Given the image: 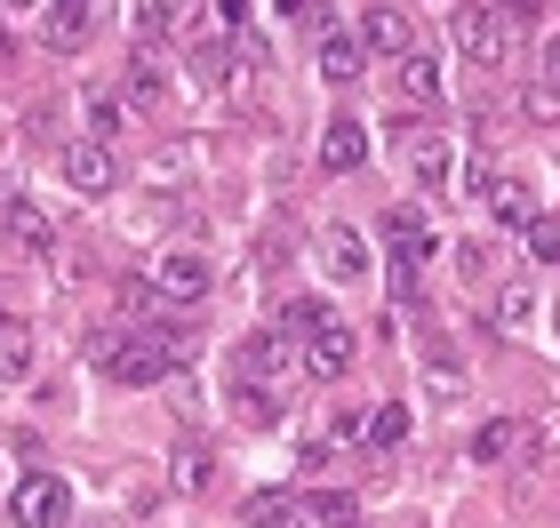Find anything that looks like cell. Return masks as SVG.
I'll return each instance as SVG.
<instances>
[{
  "instance_id": "d6a6232c",
  "label": "cell",
  "mask_w": 560,
  "mask_h": 528,
  "mask_svg": "<svg viewBox=\"0 0 560 528\" xmlns=\"http://www.w3.org/2000/svg\"><path fill=\"white\" fill-rule=\"evenodd\" d=\"M0 72H9V33H0Z\"/></svg>"
},
{
  "instance_id": "cb8c5ba5",
  "label": "cell",
  "mask_w": 560,
  "mask_h": 528,
  "mask_svg": "<svg viewBox=\"0 0 560 528\" xmlns=\"http://www.w3.org/2000/svg\"><path fill=\"white\" fill-rule=\"evenodd\" d=\"M280 329L313 337V329H328V305H320V296H289V305H280Z\"/></svg>"
},
{
  "instance_id": "9a60e30c",
  "label": "cell",
  "mask_w": 560,
  "mask_h": 528,
  "mask_svg": "<svg viewBox=\"0 0 560 528\" xmlns=\"http://www.w3.org/2000/svg\"><path fill=\"white\" fill-rule=\"evenodd\" d=\"M409 168H417L424 192H448V185H456V153H448L441 137H417V144H409Z\"/></svg>"
},
{
  "instance_id": "484cf974",
  "label": "cell",
  "mask_w": 560,
  "mask_h": 528,
  "mask_svg": "<svg viewBox=\"0 0 560 528\" xmlns=\"http://www.w3.org/2000/svg\"><path fill=\"white\" fill-rule=\"evenodd\" d=\"M233 409L248 416V424H280V400H272V385L257 392V385H233Z\"/></svg>"
},
{
  "instance_id": "9c48e42d",
  "label": "cell",
  "mask_w": 560,
  "mask_h": 528,
  "mask_svg": "<svg viewBox=\"0 0 560 528\" xmlns=\"http://www.w3.org/2000/svg\"><path fill=\"white\" fill-rule=\"evenodd\" d=\"M320 265H328V281H369V240L352 233V224H328L320 233Z\"/></svg>"
},
{
  "instance_id": "1f68e13d",
  "label": "cell",
  "mask_w": 560,
  "mask_h": 528,
  "mask_svg": "<svg viewBox=\"0 0 560 528\" xmlns=\"http://www.w3.org/2000/svg\"><path fill=\"white\" fill-rule=\"evenodd\" d=\"M545 89H552V96H560V40H552V48H545Z\"/></svg>"
},
{
  "instance_id": "30bf717a",
  "label": "cell",
  "mask_w": 560,
  "mask_h": 528,
  "mask_svg": "<svg viewBox=\"0 0 560 528\" xmlns=\"http://www.w3.org/2000/svg\"><path fill=\"white\" fill-rule=\"evenodd\" d=\"M0 233H9L16 248H57V224H48V209H40V200H0Z\"/></svg>"
},
{
  "instance_id": "f546056e",
  "label": "cell",
  "mask_w": 560,
  "mask_h": 528,
  "mask_svg": "<svg viewBox=\"0 0 560 528\" xmlns=\"http://www.w3.org/2000/svg\"><path fill=\"white\" fill-rule=\"evenodd\" d=\"M89 129L105 137V144L120 137V96H89Z\"/></svg>"
},
{
  "instance_id": "4fadbf2b",
  "label": "cell",
  "mask_w": 560,
  "mask_h": 528,
  "mask_svg": "<svg viewBox=\"0 0 560 528\" xmlns=\"http://www.w3.org/2000/svg\"><path fill=\"white\" fill-rule=\"evenodd\" d=\"M361 433H369V448H385V457H393V448H409V433H417V416H409V400H376V409H369V424H361Z\"/></svg>"
},
{
  "instance_id": "f1b7e54d",
  "label": "cell",
  "mask_w": 560,
  "mask_h": 528,
  "mask_svg": "<svg viewBox=\"0 0 560 528\" xmlns=\"http://www.w3.org/2000/svg\"><path fill=\"white\" fill-rule=\"evenodd\" d=\"M209 448H176V489H209Z\"/></svg>"
},
{
  "instance_id": "ffe728a7",
  "label": "cell",
  "mask_w": 560,
  "mask_h": 528,
  "mask_svg": "<svg viewBox=\"0 0 560 528\" xmlns=\"http://www.w3.org/2000/svg\"><path fill=\"white\" fill-rule=\"evenodd\" d=\"M40 33H48V48H81L89 40V0H57Z\"/></svg>"
},
{
  "instance_id": "ba28073f",
  "label": "cell",
  "mask_w": 560,
  "mask_h": 528,
  "mask_svg": "<svg viewBox=\"0 0 560 528\" xmlns=\"http://www.w3.org/2000/svg\"><path fill=\"white\" fill-rule=\"evenodd\" d=\"M304 368H313L320 385H337V376L352 368V329H345V320H328V329L304 337Z\"/></svg>"
},
{
  "instance_id": "8fae6325",
  "label": "cell",
  "mask_w": 560,
  "mask_h": 528,
  "mask_svg": "<svg viewBox=\"0 0 560 528\" xmlns=\"http://www.w3.org/2000/svg\"><path fill=\"white\" fill-rule=\"evenodd\" d=\"M361 48H369V57H393V64H400V57L417 48V40H409V16H400V9H369V16H361Z\"/></svg>"
},
{
  "instance_id": "44dd1931",
  "label": "cell",
  "mask_w": 560,
  "mask_h": 528,
  "mask_svg": "<svg viewBox=\"0 0 560 528\" xmlns=\"http://www.w3.org/2000/svg\"><path fill=\"white\" fill-rule=\"evenodd\" d=\"M120 96H129V105H161V96H168V72L152 64V57H129V72H120Z\"/></svg>"
},
{
  "instance_id": "7c38bea8",
  "label": "cell",
  "mask_w": 560,
  "mask_h": 528,
  "mask_svg": "<svg viewBox=\"0 0 560 528\" xmlns=\"http://www.w3.org/2000/svg\"><path fill=\"white\" fill-rule=\"evenodd\" d=\"M393 81H400V96H409V105H441V57H424V48H409V57L393 64Z\"/></svg>"
},
{
  "instance_id": "d6986e66",
  "label": "cell",
  "mask_w": 560,
  "mask_h": 528,
  "mask_svg": "<svg viewBox=\"0 0 560 528\" xmlns=\"http://www.w3.org/2000/svg\"><path fill=\"white\" fill-rule=\"evenodd\" d=\"M361 57L369 48L352 33H320V81H361Z\"/></svg>"
},
{
  "instance_id": "3957f363",
  "label": "cell",
  "mask_w": 560,
  "mask_h": 528,
  "mask_svg": "<svg viewBox=\"0 0 560 528\" xmlns=\"http://www.w3.org/2000/svg\"><path fill=\"white\" fill-rule=\"evenodd\" d=\"M448 33H456V57H472V64H504V48H513V24H504V9H456L448 16Z\"/></svg>"
},
{
  "instance_id": "5b68a950",
  "label": "cell",
  "mask_w": 560,
  "mask_h": 528,
  "mask_svg": "<svg viewBox=\"0 0 560 528\" xmlns=\"http://www.w3.org/2000/svg\"><path fill=\"white\" fill-rule=\"evenodd\" d=\"M152 289H161V305H200V296L217 289V272L200 248H168L161 265H152Z\"/></svg>"
},
{
  "instance_id": "277c9868",
  "label": "cell",
  "mask_w": 560,
  "mask_h": 528,
  "mask_svg": "<svg viewBox=\"0 0 560 528\" xmlns=\"http://www.w3.org/2000/svg\"><path fill=\"white\" fill-rule=\"evenodd\" d=\"M57 168H65V185L81 192V200H105V192L120 185V161H113V144H105V137H72Z\"/></svg>"
},
{
  "instance_id": "2e32d148",
  "label": "cell",
  "mask_w": 560,
  "mask_h": 528,
  "mask_svg": "<svg viewBox=\"0 0 560 528\" xmlns=\"http://www.w3.org/2000/svg\"><path fill=\"white\" fill-rule=\"evenodd\" d=\"M480 200H489L497 224H528V216H537V192H528L521 176H489V192H480Z\"/></svg>"
},
{
  "instance_id": "7402d4cb",
  "label": "cell",
  "mask_w": 560,
  "mask_h": 528,
  "mask_svg": "<svg viewBox=\"0 0 560 528\" xmlns=\"http://www.w3.org/2000/svg\"><path fill=\"white\" fill-rule=\"evenodd\" d=\"M129 33L152 48V40H168L176 33V0H129Z\"/></svg>"
},
{
  "instance_id": "52a82bcc",
  "label": "cell",
  "mask_w": 560,
  "mask_h": 528,
  "mask_svg": "<svg viewBox=\"0 0 560 528\" xmlns=\"http://www.w3.org/2000/svg\"><path fill=\"white\" fill-rule=\"evenodd\" d=\"M361 161H369V129H361L352 113H337V120L320 129V168H328V176H352Z\"/></svg>"
},
{
  "instance_id": "603a6c76",
  "label": "cell",
  "mask_w": 560,
  "mask_h": 528,
  "mask_svg": "<svg viewBox=\"0 0 560 528\" xmlns=\"http://www.w3.org/2000/svg\"><path fill=\"white\" fill-rule=\"evenodd\" d=\"M521 240H528V257H537V265H560V216H552V209L528 216V224H521Z\"/></svg>"
},
{
  "instance_id": "6da1fadb",
  "label": "cell",
  "mask_w": 560,
  "mask_h": 528,
  "mask_svg": "<svg viewBox=\"0 0 560 528\" xmlns=\"http://www.w3.org/2000/svg\"><path fill=\"white\" fill-rule=\"evenodd\" d=\"M96 361H105V376H120V385H161V376L176 368V352L161 344V329H137V337L105 329L96 337Z\"/></svg>"
},
{
  "instance_id": "4dcf8cb0",
  "label": "cell",
  "mask_w": 560,
  "mask_h": 528,
  "mask_svg": "<svg viewBox=\"0 0 560 528\" xmlns=\"http://www.w3.org/2000/svg\"><path fill=\"white\" fill-rule=\"evenodd\" d=\"M497 9H504V24H528V16L545 9V0H497Z\"/></svg>"
},
{
  "instance_id": "d4e9b609",
  "label": "cell",
  "mask_w": 560,
  "mask_h": 528,
  "mask_svg": "<svg viewBox=\"0 0 560 528\" xmlns=\"http://www.w3.org/2000/svg\"><path fill=\"white\" fill-rule=\"evenodd\" d=\"M497 272V248L489 240H456V281H489Z\"/></svg>"
},
{
  "instance_id": "e0dca14e",
  "label": "cell",
  "mask_w": 560,
  "mask_h": 528,
  "mask_svg": "<svg viewBox=\"0 0 560 528\" xmlns=\"http://www.w3.org/2000/svg\"><path fill=\"white\" fill-rule=\"evenodd\" d=\"M33 376V329L0 313V385H24Z\"/></svg>"
},
{
  "instance_id": "ac0fdd59",
  "label": "cell",
  "mask_w": 560,
  "mask_h": 528,
  "mask_svg": "<svg viewBox=\"0 0 560 528\" xmlns=\"http://www.w3.org/2000/svg\"><path fill=\"white\" fill-rule=\"evenodd\" d=\"M248 528H313V505H304V496H257V505H248Z\"/></svg>"
},
{
  "instance_id": "8992f818",
  "label": "cell",
  "mask_w": 560,
  "mask_h": 528,
  "mask_svg": "<svg viewBox=\"0 0 560 528\" xmlns=\"http://www.w3.org/2000/svg\"><path fill=\"white\" fill-rule=\"evenodd\" d=\"M504 457H537V424L521 416H489L472 433V465H504Z\"/></svg>"
},
{
  "instance_id": "836d02e7",
  "label": "cell",
  "mask_w": 560,
  "mask_h": 528,
  "mask_svg": "<svg viewBox=\"0 0 560 528\" xmlns=\"http://www.w3.org/2000/svg\"><path fill=\"white\" fill-rule=\"evenodd\" d=\"M9 9H16V16H24V9H40V0H9Z\"/></svg>"
},
{
  "instance_id": "83f0119b",
  "label": "cell",
  "mask_w": 560,
  "mask_h": 528,
  "mask_svg": "<svg viewBox=\"0 0 560 528\" xmlns=\"http://www.w3.org/2000/svg\"><path fill=\"white\" fill-rule=\"evenodd\" d=\"M528 313H537V296H528V281H513V289L497 296V329H521Z\"/></svg>"
},
{
  "instance_id": "7a4b0ae2",
  "label": "cell",
  "mask_w": 560,
  "mask_h": 528,
  "mask_svg": "<svg viewBox=\"0 0 560 528\" xmlns=\"http://www.w3.org/2000/svg\"><path fill=\"white\" fill-rule=\"evenodd\" d=\"M9 520L16 528H72V489L57 481V472H24V481L9 489Z\"/></svg>"
},
{
  "instance_id": "5bb4252c",
  "label": "cell",
  "mask_w": 560,
  "mask_h": 528,
  "mask_svg": "<svg viewBox=\"0 0 560 528\" xmlns=\"http://www.w3.org/2000/svg\"><path fill=\"white\" fill-rule=\"evenodd\" d=\"M233 368H241V385H257V376L272 385V376L289 368V337H248V344L233 352Z\"/></svg>"
},
{
  "instance_id": "4316f807",
  "label": "cell",
  "mask_w": 560,
  "mask_h": 528,
  "mask_svg": "<svg viewBox=\"0 0 560 528\" xmlns=\"http://www.w3.org/2000/svg\"><path fill=\"white\" fill-rule=\"evenodd\" d=\"M424 376H432L441 392H465V361H448L441 344H424Z\"/></svg>"
}]
</instances>
